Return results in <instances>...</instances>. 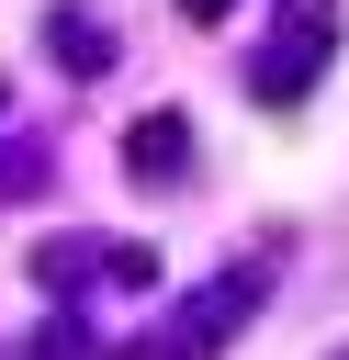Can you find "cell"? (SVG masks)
Returning <instances> with one entry per match:
<instances>
[{
	"label": "cell",
	"instance_id": "cell-1",
	"mask_svg": "<svg viewBox=\"0 0 349 360\" xmlns=\"http://www.w3.org/2000/svg\"><path fill=\"white\" fill-rule=\"evenodd\" d=\"M315 68H326V0H293V45H270V56L248 68V90H259V101H304Z\"/></svg>",
	"mask_w": 349,
	"mask_h": 360
},
{
	"label": "cell",
	"instance_id": "cell-5",
	"mask_svg": "<svg viewBox=\"0 0 349 360\" xmlns=\"http://www.w3.org/2000/svg\"><path fill=\"white\" fill-rule=\"evenodd\" d=\"M180 11H191V22H225V0H180Z\"/></svg>",
	"mask_w": 349,
	"mask_h": 360
},
{
	"label": "cell",
	"instance_id": "cell-3",
	"mask_svg": "<svg viewBox=\"0 0 349 360\" xmlns=\"http://www.w3.org/2000/svg\"><path fill=\"white\" fill-rule=\"evenodd\" d=\"M45 22H56L45 45H56V68H68V79H90V68H113V34H90V11H45Z\"/></svg>",
	"mask_w": 349,
	"mask_h": 360
},
{
	"label": "cell",
	"instance_id": "cell-2",
	"mask_svg": "<svg viewBox=\"0 0 349 360\" xmlns=\"http://www.w3.org/2000/svg\"><path fill=\"white\" fill-rule=\"evenodd\" d=\"M124 169H135V180H180V169H191V124H180V112H146V124L124 135Z\"/></svg>",
	"mask_w": 349,
	"mask_h": 360
},
{
	"label": "cell",
	"instance_id": "cell-4",
	"mask_svg": "<svg viewBox=\"0 0 349 360\" xmlns=\"http://www.w3.org/2000/svg\"><path fill=\"white\" fill-rule=\"evenodd\" d=\"M101 270V236H45L34 248V281H90Z\"/></svg>",
	"mask_w": 349,
	"mask_h": 360
}]
</instances>
